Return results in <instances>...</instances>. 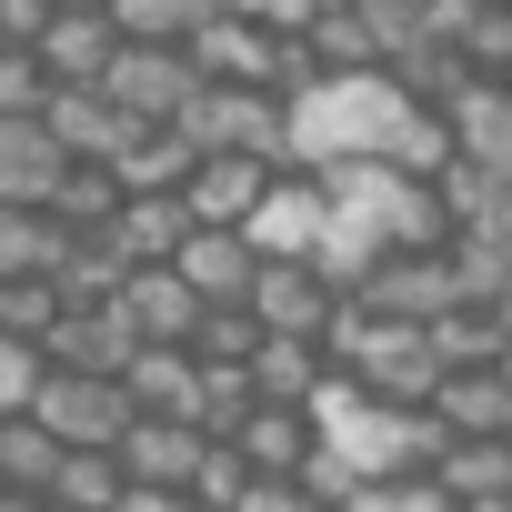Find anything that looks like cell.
I'll return each mask as SVG.
<instances>
[{
	"label": "cell",
	"mask_w": 512,
	"mask_h": 512,
	"mask_svg": "<svg viewBox=\"0 0 512 512\" xmlns=\"http://www.w3.org/2000/svg\"><path fill=\"white\" fill-rule=\"evenodd\" d=\"M71 312V292H61V272H11L0 282V342H51V322Z\"/></svg>",
	"instance_id": "obj_26"
},
{
	"label": "cell",
	"mask_w": 512,
	"mask_h": 512,
	"mask_svg": "<svg viewBox=\"0 0 512 512\" xmlns=\"http://www.w3.org/2000/svg\"><path fill=\"white\" fill-rule=\"evenodd\" d=\"M432 482L452 492V512L502 502V492H512V432H452V452H442V472H432Z\"/></svg>",
	"instance_id": "obj_18"
},
{
	"label": "cell",
	"mask_w": 512,
	"mask_h": 512,
	"mask_svg": "<svg viewBox=\"0 0 512 512\" xmlns=\"http://www.w3.org/2000/svg\"><path fill=\"white\" fill-rule=\"evenodd\" d=\"M41 121L61 131V151H71V161H111V151H121V131H131V111H121L101 81H61Z\"/></svg>",
	"instance_id": "obj_15"
},
{
	"label": "cell",
	"mask_w": 512,
	"mask_h": 512,
	"mask_svg": "<svg viewBox=\"0 0 512 512\" xmlns=\"http://www.w3.org/2000/svg\"><path fill=\"white\" fill-rule=\"evenodd\" d=\"M101 91L131 121H181L191 91H201V61H191V41H121V61L101 71Z\"/></svg>",
	"instance_id": "obj_5"
},
{
	"label": "cell",
	"mask_w": 512,
	"mask_h": 512,
	"mask_svg": "<svg viewBox=\"0 0 512 512\" xmlns=\"http://www.w3.org/2000/svg\"><path fill=\"white\" fill-rule=\"evenodd\" d=\"M241 302L262 312L272 332H332L342 282L322 272V251H262V272H251V292H241Z\"/></svg>",
	"instance_id": "obj_6"
},
{
	"label": "cell",
	"mask_w": 512,
	"mask_h": 512,
	"mask_svg": "<svg viewBox=\"0 0 512 512\" xmlns=\"http://www.w3.org/2000/svg\"><path fill=\"white\" fill-rule=\"evenodd\" d=\"M181 131L201 151H272V161H292V91L282 81H201Z\"/></svg>",
	"instance_id": "obj_2"
},
{
	"label": "cell",
	"mask_w": 512,
	"mask_h": 512,
	"mask_svg": "<svg viewBox=\"0 0 512 512\" xmlns=\"http://www.w3.org/2000/svg\"><path fill=\"white\" fill-rule=\"evenodd\" d=\"M402 111H412V91H402L392 71L312 81V91H292V161H312V171H332V161H372V151H392Z\"/></svg>",
	"instance_id": "obj_1"
},
{
	"label": "cell",
	"mask_w": 512,
	"mask_h": 512,
	"mask_svg": "<svg viewBox=\"0 0 512 512\" xmlns=\"http://www.w3.org/2000/svg\"><path fill=\"white\" fill-rule=\"evenodd\" d=\"M31 402H41V422H51L61 442H121V432L141 422L131 382H121V372H81V362H41Z\"/></svg>",
	"instance_id": "obj_3"
},
{
	"label": "cell",
	"mask_w": 512,
	"mask_h": 512,
	"mask_svg": "<svg viewBox=\"0 0 512 512\" xmlns=\"http://www.w3.org/2000/svg\"><path fill=\"white\" fill-rule=\"evenodd\" d=\"M121 492H131L121 442H71L61 472H51V502H61V512H121Z\"/></svg>",
	"instance_id": "obj_21"
},
{
	"label": "cell",
	"mask_w": 512,
	"mask_h": 512,
	"mask_svg": "<svg viewBox=\"0 0 512 512\" xmlns=\"http://www.w3.org/2000/svg\"><path fill=\"white\" fill-rule=\"evenodd\" d=\"M111 161H121V181H131V191H181V181H191V161H201V141H191L181 121H131Z\"/></svg>",
	"instance_id": "obj_17"
},
{
	"label": "cell",
	"mask_w": 512,
	"mask_h": 512,
	"mask_svg": "<svg viewBox=\"0 0 512 512\" xmlns=\"http://www.w3.org/2000/svg\"><path fill=\"white\" fill-rule=\"evenodd\" d=\"M121 382H131L141 412H191V402H201V352H191V342H141V352L121 362Z\"/></svg>",
	"instance_id": "obj_20"
},
{
	"label": "cell",
	"mask_w": 512,
	"mask_h": 512,
	"mask_svg": "<svg viewBox=\"0 0 512 512\" xmlns=\"http://www.w3.org/2000/svg\"><path fill=\"white\" fill-rule=\"evenodd\" d=\"M201 452H211V432H201L191 412H141V422L121 432L131 482H191V472H201Z\"/></svg>",
	"instance_id": "obj_12"
},
{
	"label": "cell",
	"mask_w": 512,
	"mask_h": 512,
	"mask_svg": "<svg viewBox=\"0 0 512 512\" xmlns=\"http://www.w3.org/2000/svg\"><path fill=\"white\" fill-rule=\"evenodd\" d=\"M262 332H272V322L251 312V302H211L201 332H191V352H201V362H251V352H262Z\"/></svg>",
	"instance_id": "obj_27"
},
{
	"label": "cell",
	"mask_w": 512,
	"mask_h": 512,
	"mask_svg": "<svg viewBox=\"0 0 512 512\" xmlns=\"http://www.w3.org/2000/svg\"><path fill=\"white\" fill-rule=\"evenodd\" d=\"M61 171H71V151H61V131H51L41 111L0 121V201H51Z\"/></svg>",
	"instance_id": "obj_13"
},
{
	"label": "cell",
	"mask_w": 512,
	"mask_h": 512,
	"mask_svg": "<svg viewBox=\"0 0 512 512\" xmlns=\"http://www.w3.org/2000/svg\"><path fill=\"white\" fill-rule=\"evenodd\" d=\"M0 512H61V502H51L41 482H11V492H0Z\"/></svg>",
	"instance_id": "obj_32"
},
{
	"label": "cell",
	"mask_w": 512,
	"mask_h": 512,
	"mask_svg": "<svg viewBox=\"0 0 512 512\" xmlns=\"http://www.w3.org/2000/svg\"><path fill=\"white\" fill-rule=\"evenodd\" d=\"M111 231H121L131 262H181V241L201 231V211H191V191H131Z\"/></svg>",
	"instance_id": "obj_16"
},
{
	"label": "cell",
	"mask_w": 512,
	"mask_h": 512,
	"mask_svg": "<svg viewBox=\"0 0 512 512\" xmlns=\"http://www.w3.org/2000/svg\"><path fill=\"white\" fill-rule=\"evenodd\" d=\"M272 171H282L272 151H201L181 191H191L201 221H251V211H262V191H272Z\"/></svg>",
	"instance_id": "obj_10"
},
{
	"label": "cell",
	"mask_w": 512,
	"mask_h": 512,
	"mask_svg": "<svg viewBox=\"0 0 512 512\" xmlns=\"http://www.w3.org/2000/svg\"><path fill=\"white\" fill-rule=\"evenodd\" d=\"M502 372H512V342H502Z\"/></svg>",
	"instance_id": "obj_34"
},
{
	"label": "cell",
	"mask_w": 512,
	"mask_h": 512,
	"mask_svg": "<svg viewBox=\"0 0 512 512\" xmlns=\"http://www.w3.org/2000/svg\"><path fill=\"white\" fill-rule=\"evenodd\" d=\"M121 11H111V0H61V21L41 31V51H51V71L61 81H101L111 61H121Z\"/></svg>",
	"instance_id": "obj_11"
},
{
	"label": "cell",
	"mask_w": 512,
	"mask_h": 512,
	"mask_svg": "<svg viewBox=\"0 0 512 512\" xmlns=\"http://www.w3.org/2000/svg\"><path fill=\"white\" fill-rule=\"evenodd\" d=\"M111 11H121L131 41H191V31L221 11V0H111Z\"/></svg>",
	"instance_id": "obj_28"
},
{
	"label": "cell",
	"mask_w": 512,
	"mask_h": 512,
	"mask_svg": "<svg viewBox=\"0 0 512 512\" xmlns=\"http://www.w3.org/2000/svg\"><path fill=\"white\" fill-rule=\"evenodd\" d=\"M231 442L251 452V472H302V462L322 452V412H312V402H272V392H262V402H251V422H241Z\"/></svg>",
	"instance_id": "obj_14"
},
{
	"label": "cell",
	"mask_w": 512,
	"mask_h": 512,
	"mask_svg": "<svg viewBox=\"0 0 512 512\" xmlns=\"http://www.w3.org/2000/svg\"><path fill=\"white\" fill-rule=\"evenodd\" d=\"M121 312H131V332H141V342H191L211 302L191 292V272H181V262H131V282H121Z\"/></svg>",
	"instance_id": "obj_8"
},
{
	"label": "cell",
	"mask_w": 512,
	"mask_h": 512,
	"mask_svg": "<svg viewBox=\"0 0 512 512\" xmlns=\"http://www.w3.org/2000/svg\"><path fill=\"white\" fill-rule=\"evenodd\" d=\"M61 452H71V442L41 422V402H0V482H41V492H51Z\"/></svg>",
	"instance_id": "obj_24"
},
{
	"label": "cell",
	"mask_w": 512,
	"mask_h": 512,
	"mask_svg": "<svg viewBox=\"0 0 512 512\" xmlns=\"http://www.w3.org/2000/svg\"><path fill=\"white\" fill-rule=\"evenodd\" d=\"M121 201H131L121 161H71V171H61V191H51V211H61L71 231H111V221H121Z\"/></svg>",
	"instance_id": "obj_25"
},
{
	"label": "cell",
	"mask_w": 512,
	"mask_h": 512,
	"mask_svg": "<svg viewBox=\"0 0 512 512\" xmlns=\"http://www.w3.org/2000/svg\"><path fill=\"white\" fill-rule=\"evenodd\" d=\"M0 492H11V482H0Z\"/></svg>",
	"instance_id": "obj_35"
},
{
	"label": "cell",
	"mask_w": 512,
	"mask_h": 512,
	"mask_svg": "<svg viewBox=\"0 0 512 512\" xmlns=\"http://www.w3.org/2000/svg\"><path fill=\"white\" fill-rule=\"evenodd\" d=\"M342 71H382V31L362 0H302L292 11V91L342 81Z\"/></svg>",
	"instance_id": "obj_4"
},
{
	"label": "cell",
	"mask_w": 512,
	"mask_h": 512,
	"mask_svg": "<svg viewBox=\"0 0 512 512\" xmlns=\"http://www.w3.org/2000/svg\"><path fill=\"white\" fill-rule=\"evenodd\" d=\"M61 21V0H0V41H41Z\"/></svg>",
	"instance_id": "obj_30"
},
{
	"label": "cell",
	"mask_w": 512,
	"mask_h": 512,
	"mask_svg": "<svg viewBox=\"0 0 512 512\" xmlns=\"http://www.w3.org/2000/svg\"><path fill=\"white\" fill-rule=\"evenodd\" d=\"M191 492H201V512H231V502L251 492V452H241L231 432H211V452H201V472H191Z\"/></svg>",
	"instance_id": "obj_29"
},
{
	"label": "cell",
	"mask_w": 512,
	"mask_h": 512,
	"mask_svg": "<svg viewBox=\"0 0 512 512\" xmlns=\"http://www.w3.org/2000/svg\"><path fill=\"white\" fill-rule=\"evenodd\" d=\"M61 251H71V221L51 201H0V282L11 272H61Z\"/></svg>",
	"instance_id": "obj_23"
},
{
	"label": "cell",
	"mask_w": 512,
	"mask_h": 512,
	"mask_svg": "<svg viewBox=\"0 0 512 512\" xmlns=\"http://www.w3.org/2000/svg\"><path fill=\"white\" fill-rule=\"evenodd\" d=\"M251 382H262L272 402H312L332 382V342L322 332H262V352H251Z\"/></svg>",
	"instance_id": "obj_19"
},
{
	"label": "cell",
	"mask_w": 512,
	"mask_h": 512,
	"mask_svg": "<svg viewBox=\"0 0 512 512\" xmlns=\"http://www.w3.org/2000/svg\"><path fill=\"white\" fill-rule=\"evenodd\" d=\"M492 302H502V322H512V272H502V292H492Z\"/></svg>",
	"instance_id": "obj_33"
},
{
	"label": "cell",
	"mask_w": 512,
	"mask_h": 512,
	"mask_svg": "<svg viewBox=\"0 0 512 512\" xmlns=\"http://www.w3.org/2000/svg\"><path fill=\"white\" fill-rule=\"evenodd\" d=\"M121 512H201V492H191V482H131Z\"/></svg>",
	"instance_id": "obj_31"
},
{
	"label": "cell",
	"mask_w": 512,
	"mask_h": 512,
	"mask_svg": "<svg viewBox=\"0 0 512 512\" xmlns=\"http://www.w3.org/2000/svg\"><path fill=\"white\" fill-rule=\"evenodd\" d=\"M131 352H141V332H131L121 292H111V302H71V312L51 322V342H41V362H81V372H121Z\"/></svg>",
	"instance_id": "obj_9"
},
{
	"label": "cell",
	"mask_w": 512,
	"mask_h": 512,
	"mask_svg": "<svg viewBox=\"0 0 512 512\" xmlns=\"http://www.w3.org/2000/svg\"><path fill=\"white\" fill-rule=\"evenodd\" d=\"M432 412H442L452 432H512V372H502V362H462V372H442Z\"/></svg>",
	"instance_id": "obj_22"
},
{
	"label": "cell",
	"mask_w": 512,
	"mask_h": 512,
	"mask_svg": "<svg viewBox=\"0 0 512 512\" xmlns=\"http://www.w3.org/2000/svg\"><path fill=\"white\" fill-rule=\"evenodd\" d=\"M362 302H382L402 322H442L452 302H472V282L452 262V241H432V251H382V262L362 272Z\"/></svg>",
	"instance_id": "obj_7"
}]
</instances>
